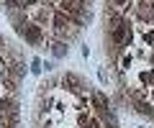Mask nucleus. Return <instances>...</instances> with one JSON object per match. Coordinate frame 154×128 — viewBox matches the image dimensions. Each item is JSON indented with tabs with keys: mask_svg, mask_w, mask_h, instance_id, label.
<instances>
[{
	"mask_svg": "<svg viewBox=\"0 0 154 128\" xmlns=\"http://www.w3.org/2000/svg\"><path fill=\"white\" fill-rule=\"evenodd\" d=\"M31 72H33V74H41V61H38V59L31 61Z\"/></svg>",
	"mask_w": 154,
	"mask_h": 128,
	"instance_id": "obj_6",
	"label": "nucleus"
},
{
	"mask_svg": "<svg viewBox=\"0 0 154 128\" xmlns=\"http://www.w3.org/2000/svg\"><path fill=\"white\" fill-rule=\"evenodd\" d=\"M5 46H8V41L3 39V36H0V54H3V51H5Z\"/></svg>",
	"mask_w": 154,
	"mask_h": 128,
	"instance_id": "obj_7",
	"label": "nucleus"
},
{
	"mask_svg": "<svg viewBox=\"0 0 154 128\" xmlns=\"http://www.w3.org/2000/svg\"><path fill=\"white\" fill-rule=\"evenodd\" d=\"M59 82L64 85V90H67V92H72V95H90V85L85 82V79L80 77L77 72H67V74H62Z\"/></svg>",
	"mask_w": 154,
	"mask_h": 128,
	"instance_id": "obj_3",
	"label": "nucleus"
},
{
	"mask_svg": "<svg viewBox=\"0 0 154 128\" xmlns=\"http://www.w3.org/2000/svg\"><path fill=\"white\" fill-rule=\"evenodd\" d=\"M11 21H13L16 34L21 36V39L26 41L28 46H36V49H41V46L46 44L49 34H46V31L38 26V23H33L31 18H28V13H11Z\"/></svg>",
	"mask_w": 154,
	"mask_h": 128,
	"instance_id": "obj_1",
	"label": "nucleus"
},
{
	"mask_svg": "<svg viewBox=\"0 0 154 128\" xmlns=\"http://www.w3.org/2000/svg\"><path fill=\"white\" fill-rule=\"evenodd\" d=\"M131 3V0H110V5L113 8H118V10H126V5Z\"/></svg>",
	"mask_w": 154,
	"mask_h": 128,
	"instance_id": "obj_5",
	"label": "nucleus"
},
{
	"mask_svg": "<svg viewBox=\"0 0 154 128\" xmlns=\"http://www.w3.org/2000/svg\"><path fill=\"white\" fill-rule=\"evenodd\" d=\"M0 121L5 126H18L21 123V105L16 95H3L0 97Z\"/></svg>",
	"mask_w": 154,
	"mask_h": 128,
	"instance_id": "obj_2",
	"label": "nucleus"
},
{
	"mask_svg": "<svg viewBox=\"0 0 154 128\" xmlns=\"http://www.w3.org/2000/svg\"><path fill=\"white\" fill-rule=\"evenodd\" d=\"M69 41H59V39H51V44H49V51H51V56L54 59H64L67 56V51H69Z\"/></svg>",
	"mask_w": 154,
	"mask_h": 128,
	"instance_id": "obj_4",
	"label": "nucleus"
}]
</instances>
